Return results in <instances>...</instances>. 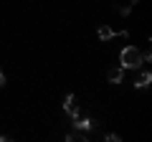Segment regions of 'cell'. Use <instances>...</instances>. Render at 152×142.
<instances>
[{"instance_id": "cell-5", "label": "cell", "mask_w": 152, "mask_h": 142, "mask_svg": "<svg viewBox=\"0 0 152 142\" xmlns=\"http://www.w3.org/2000/svg\"><path fill=\"white\" fill-rule=\"evenodd\" d=\"M150 81H152V74H150V71H142L140 76L134 79V89H147Z\"/></svg>"}, {"instance_id": "cell-2", "label": "cell", "mask_w": 152, "mask_h": 142, "mask_svg": "<svg viewBox=\"0 0 152 142\" xmlns=\"http://www.w3.org/2000/svg\"><path fill=\"white\" fill-rule=\"evenodd\" d=\"M94 127H99L94 119H89V117H84V114H76L74 117V130H79V132H91Z\"/></svg>"}, {"instance_id": "cell-3", "label": "cell", "mask_w": 152, "mask_h": 142, "mask_svg": "<svg viewBox=\"0 0 152 142\" xmlns=\"http://www.w3.org/2000/svg\"><path fill=\"white\" fill-rule=\"evenodd\" d=\"M64 109L69 117H76V114H81V109H79V102H76V94H69V97L64 99Z\"/></svg>"}, {"instance_id": "cell-8", "label": "cell", "mask_w": 152, "mask_h": 142, "mask_svg": "<svg viewBox=\"0 0 152 142\" xmlns=\"http://www.w3.org/2000/svg\"><path fill=\"white\" fill-rule=\"evenodd\" d=\"M5 86V74H3V69H0V89Z\"/></svg>"}, {"instance_id": "cell-7", "label": "cell", "mask_w": 152, "mask_h": 142, "mask_svg": "<svg viewBox=\"0 0 152 142\" xmlns=\"http://www.w3.org/2000/svg\"><path fill=\"white\" fill-rule=\"evenodd\" d=\"M104 140H109V142H119V135H114V132H112V135H107Z\"/></svg>"}, {"instance_id": "cell-4", "label": "cell", "mask_w": 152, "mask_h": 142, "mask_svg": "<svg viewBox=\"0 0 152 142\" xmlns=\"http://www.w3.org/2000/svg\"><path fill=\"white\" fill-rule=\"evenodd\" d=\"M107 79H109V84H122V79H124V69H122V66H112V69L107 71Z\"/></svg>"}, {"instance_id": "cell-6", "label": "cell", "mask_w": 152, "mask_h": 142, "mask_svg": "<svg viewBox=\"0 0 152 142\" xmlns=\"http://www.w3.org/2000/svg\"><path fill=\"white\" fill-rule=\"evenodd\" d=\"M99 38L102 41H109V38H114V31L109 26H99Z\"/></svg>"}, {"instance_id": "cell-1", "label": "cell", "mask_w": 152, "mask_h": 142, "mask_svg": "<svg viewBox=\"0 0 152 142\" xmlns=\"http://www.w3.org/2000/svg\"><path fill=\"white\" fill-rule=\"evenodd\" d=\"M119 66L122 69H140L142 66V51H137V46H124L119 53Z\"/></svg>"}]
</instances>
